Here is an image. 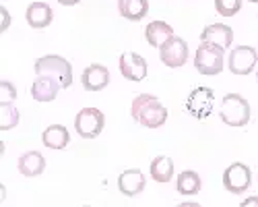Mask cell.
Listing matches in <instances>:
<instances>
[{"label": "cell", "instance_id": "1", "mask_svg": "<svg viewBox=\"0 0 258 207\" xmlns=\"http://www.w3.org/2000/svg\"><path fill=\"white\" fill-rule=\"evenodd\" d=\"M131 116H133L135 122L143 124V127H147V129H159L167 120V108L155 95L141 93L133 99Z\"/></svg>", "mask_w": 258, "mask_h": 207}, {"label": "cell", "instance_id": "2", "mask_svg": "<svg viewBox=\"0 0 258 207\" xmlns=\"http://www.w3.org/2000/svg\"><path fill=\"white\" fill-rule=\"evenodd\" d=\"M250 104L244 95L240 93H227L221 101V108H219V116L225 124L229 127H246L250 122Z\"/></svg>", "mask_w": 258, "mask_h": 207}, {"label": "cell", "instance_id": "3", "mask_svg": "<svg viewBox=\"0 0 258 207\" xmlns=\"http://www.w3.org/2000/svg\"><path fill=\"white\" fill-rule=\"evenodd\" d=\"M35 75H44L56 79L62 89L73 85V67L67 58L62 56H41L35 62Z\"/></svg>", "mask_w": 258, "mask_h": 207}, {"label": "cell", "instance_id": "4", "mask_svg": "<svg viewBox=\"0 0 258 207\" xmlns=\"http://www.w3.org/2000/svg\"><path fill=\"white\" fill-rule=\"evenodd\" d=\"M223 48L201 41V46L195 56V67L201 75H219L223 71Z\"/></svg>", "mask_w": 258, "mask_h": 207}, {"label": "cell", "instance_id": "5", "mask_svg": "<svg viewBox=\"0 0 258 207\" xmlns=\"http://www.w3.org/2000/svg\"><path fill=\"white\" fill-rule=\"evenodd\" d=\"M105 127V116L97 108H83L75 116V129L83 139H95Z\"/></svg>", "mask_w": 258, "mask_h": 207}, {"label": "cell", "instance_id": "6", "mask_svg": "<svg viewBox=\"0 0 258 207\" xmlns=\"http://www.w3.org/2000/svg\"><path fill=\"white\" fill-rule=\"evenodd\" d=\"M252 184V172L246 164L235 162L231 166H227L223 172V186L233 193V195H242L248 191V186Z\"/></svg>", "mask_w": 258, "mask_h": 207}, {"label": "cell", "instance_id": "7", "mask_svg": "<svg viewBox=\"0 0 258 207\" xmlns=\"http://www.w3.org/2000/svg\"><path fill=\"white\" fill-rule=\"evenodd\" d=\"M159 58L165 67L169 69H178V67H184L186 60H188V44L186 39L174 35L171 39H167L165 44L159 48Z\"/></svg>", "mask_w": 258, "mask_h": 207}, {"label": "cell", "instance_id": "8", "mask_svg": "<svg viewBox=\"0 0 258 207\" xmlns=\"http://www.w3.org/2000/svg\"><path fill=\"white\" fill-rule=\"evenodd\" d=\"M213 106H215V93L209 87H197V89H192L190 95H188V99H186V110L192 116H195V118H199V120L207 118L213 112Z\"/></svg>", "mask_w": 258, "mask_h": 207}, {"label": "cell", "instance_id": "9", "mask_svg": "<svg viewBox=\"0 0 258 207\" xmlns=\"http://www.w3.org/2000/svg\"><path fill=\"white\" fill-rule=\"evenodd\" d=\"M258 62V52L252 46H235L229 54L227 67L233 75H250Z\"/></svg>", "mask_w": 258, "mask_h": 207}, {"label": "cell", "instance_id": "10", "mask_svg": "<svg viewBox=\"0 0 258 207\" xmlns=\"http://www.w3.org/2000/svg\"><path fill=\"white\" fill-rule=\"evenodd\" d=\"M120 73L128 81H143L147 77V60L137 52H124L120 56Z\"/></svg>", "mask_w": 258, "mask_h": 207}, {"label": "cell", "instance_id": "11", "mask_svg": "<svg viewBox=\"0 0 258 207\" xmlns=\"http://www.w3.org/2000/svg\"><path fill=\"white\" fill-rule=\"evenodd\" d=\"M81 83L87 91H101L107 87V83H110V71L103 65H91L83 71Z\"/></svg>", "mask_w": 258, "mask_h": 207}, {"label": "cell", "instance_id": "12", "mask_svg": "<svg viewBox=\"0 0 258 207\" xmlns=\"http://www.w3.org/2000/svg\"><path fill=\"white\" fill-rule=\"evenodd\" d=\"M201 41H207V44H215L219 48H229L231 41H233V31L231 27H227L225 23H213L207 25L201 33Z\"/></svg>", "mask_w": 258, "mask_h": 207}, {"label": "cell", "instance_id": "13", "mask_svg": "<svg viewBox=\"0 0 258 207\" xmlns=\"http://www.w3.org/2000/svg\"><path fill=\"white\" fill-rule=\"evenodd\" d=\"M60 89H62V85L56 79L37 75L33 85H31V95H33L35 101H52V99H56Z\"/></svg>", "mask_w": 258, "mask_h": 207}, {"label": "cell", "instance_id": "14", "mask_svg": "<svg viewBox=\"0 0 258 207\" xmlns=\"http://www.w3.org/2000/svg\"><path fill=\"white\" fill-rule=\"evenodd\" d=\"M118 189L126 197H135V195L143 193V189H145V174L141 170H137V168L124 170L118 176Z\"/></svg>", "mask_w": 258, "mask_h": 207}, {"label": "cell", "instance_id": "15", "mask_svg": "<svg viewBox=\"0 0 258 207\" xmlns=\"http://www.w3.org/2000/svg\"><path fill=\"white\" fill-rule=\"evenodd\" d=\"M25 19H27L29 27L44 29V27H48L52 23L54 13H52V9L46 3H31L27 7V11H25Z\"/></svg>", "mask_w": 258, "mask_h": 207}, {"label": "cell", "instance_id": "16", "mask_svg": "<svg viewBox=\"0 0 258 207\" xmlns=\"http://www.w3.org/2000/svg\"><path fill=\"white\" fill-rule=\"evenodd\" d=\"M17 166H19V172L23 176L33 178V176H39L46 170V160L39 151H27V153H23L19 158Z\"/></svg>", "mask_w": 258, "mask_h": 207}, {"label": "cell", "instance_id": "17", "mask_svg": "<svg viewBox=\"0 0 258 207\" xmlns=\"http://www.w3.org/2000/svg\"><path fill=\"white\" fill-rule=\"evenodd\" d=\"M171 37H174V29H171V25H167L165 21H153V23H149L145 27V39L153 48H161Z\"/></svg>", "mask_w": 258, "mask_h": 207}, {"label": "cell", "instance_id": "18", "mask_svg": "<svg viewBox=\"0 0 258 207\" xmlns=\"http://www.w3.org/2000/svg\"><path fill=\"white\" fill-rule=\"evenodd\" d=\"M41 141H44V145L50 149H64L71 141V135H69L67 127H62V124H50V127L41 133Z\"/></svg>", "mask_w": 258, "mask_h": 207}, {"label": "cell", "instance_id": "19", "mask_svg": "<svg viewBox=\"0 0 258 207\" xmlns=\"http://www.w3.org/2000/svg\"><path fill=\"white\" fill-rule=\"evenodd\" d=\"M118 11L128 21H141L149 13V0H118Z\"/></svg>", "mask_w": 258, "mask_h": 207}, {"label": "cell", "instance_id": "20", "mask_svg": "<svg viewBox=\"0 0 258 207\" xmlns=\"http://www.w3.org/2000/svg\"><path fill=\"white\" fill-rule=\"evenodd\" d=\"M151 178L155 182H169L174 178V160L167 156H157L151 162Z\"/></svg>", "mask_w": 258, "mask_h": 207}, {"label": "cell", "instance_id": "21", "mask_svg": "<svg viewBox=\"0 0 258 207\" xmlns=\"http://www.w3.org/2000/svg\"><path fill=\"white\" fill-rule=\"evenodd\" d=\"M201 186H203L201 176H199L195 170H184V172L178 176V182H176L178 193H180V195H186V197L197 195V193L201 191Z\"/></svg>", "mask_w": 258, "mask_h": 207}, {"label": "cell", "instance_id": "22", "mask_svg": "<svg viewBox=\"0 0 258 207\" xmlns=\"http://www.w3.org/2000/svg\"><path fill=\"white\" fill-rule=\"evenodd\" d=\"M21 116L13 104H0V131H11L19 124Z\"/></svg>", "mask_w": 258, "mask_h": 207}, {"label": "cell", "instance_id": "23", "mask_svg": "<svg viewBox=\"0 0 258 207\" xmlns=\"http://www.w3.org/2000/svg\"><path fill=\"white\" fill-rule=\"evenodd\" d=\"M215 9L221 17H233L235 13H240L242 0H215Z\"/></svg>", "mask_w": 258, "mask_h": 207}, {"label": "cell", "instance_id": "24", "mask_svg": "<svg viewBox=\"0 0 258 207\" xmlns=\"http://www.w3.org/2000/svg\"><path fill=\"white\" fill-rule=\"evenodd\" d=\"M17 99V89L11 81H0V104H13Z\"/></svg>", "mask_w": 258, "mask_h": 207}, {"label": "cell", "instance_id": "25", "mask_svg": "<svg viewBox=\"0 0 258 207\" xmlns=\"http://www.w3.org/2000/svg\"><path fill=\"white\" fill-rule=\"evenodd\" d=\"M0 13H3V17H5V23H3V31L9 27V23H11V17H9V11L3 7V9H0Z\"/></svg>", "mask_w": 258, "mask_h": 207}, {"label": "cell", "instance_id": "26", "mask_svg": "<svg viewBox=\"0 0 258 207\" xmlns=\"http://www.w3.org/2000/svg\"><path fill=\"white\" fill-rule=\"evenodd\" d=\"M58 3H60L62 7H75V5L81 3V0H58Z\"/></svg>", "mask_w": 258, "mask_h": 207}, {"label": "cell", "instance_id": "27", "mask_svg": "<svg viewBox=\"0 0 258 207\" xmlns=\"http://www.w3.org/2000/svg\"><path fill=\"white\" fill-rule=\"evenodd\" d=\"M250 205H258V197H250L242 203V207H250Z\"/></svg>", "mask_w": 258, "mask_h": 207}, {"label": "cell", "instance_id": "28", "mask_svg": "<svg viewBox=\"0 0 258 207\" xmlns=\"http://www.w3.org/2000/svg\"><path fill=\"white\" fill-rule=\"evenodd\" d=\"M250 3H258V0H250Z\"/></svg>", "mask_w": 258, "mask_h": 207}, {"label": "cell", "instance_id": "29", "mask_svg": "<svg viewBox=\"0 0 258 207\" xmlns=\"http://www.w3.org/2000/svg\"><path fill=\"white\" fill-rule=\"evenodd\" d=\"M256 77H258V73H256Z\"/></svg>", "mask_w": 258, "mask_h": 207}]
</instances>
